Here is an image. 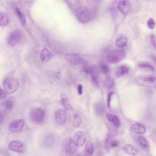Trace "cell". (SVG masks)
I'll return each mask as SVG.
<instances>
[{"mask_svg": "<svg viewBox=\"0 0 156 156\" xmlns=\"http://www.w3.org/2000/svg\"><path fill=\"white\" fill-rule=\"evenodd\" d=\"M150 41L151 44H152L154 47H156V39H155V36L153 34H151L150 37Z\"/></svg>", "mask_w": 156, "mask_h": 156, "instance_id": "35", "label": "cell"}, {"mask_svg": "<svg viewBox=\"0 0 156 156\" xmlns=\"http://www.w3.org/2000/svg\"><path fill=\"white\" fill-rule=\"evenodd\" d=\"M66 59L70 63L74 65H86L87 64L86 62L84 59L75 54L66 55Z\"/></svg>", "mask_w": 156, "mask_h": 156, "instance_id": "6", "label": "cell"}, {"mask_svg": "<svg viewBox=\"0 0 156 156\" xmlns=\"http://www.w3.org/2000/svg\"><path fill=\"white\" fill-rule=\"evenodd\" d=\"M3 87L6 93L12 94L20 87V83L17 79L12 77L7 78L3 83Z\"/></svg>", "mask_w": 156, "mask_h": 156, "instance_id": "3", "label": "cell"}, {"mask_svg": "<svg viewBox=\"0 0 156 156\" xmlns=\"http://www.w3.org/2000/svg\"><path fill=\"white\" fill-rule=\"evenodd\" d=\"M15 12H16L18 18L20 19L21 24L23 25H25V23H26V19H25V15H24V14L22 12L20 9L17 7L15 9Z\"/></svg>", "mask_w": 156, "mask_h": 156, "instance_id": "23", "label": "cell"}, {"mask_svg": "<svg viewBox=\"0 0 156 156\" xmlns=\"http://www.w3.org/2000/svg\"><path fill=\"white\" fill-rule=\"evenodd\" d=\"M24 125V120L23 119L13 120L9 125V129L12 132H19L22 130Z\"/></svg>", "mask_w": 156, "mask_h": 156, "instance_id": "9", "label": "cell"}, {"mask_svg": "<svg viewBox=\"0 0 156 156\" xmlns=\"http://www.w3.org/2000/svg\"><path fill=\"white\" fill-rule=\"evenodd\" d=\"M84 71L87 74H91L92 80L94 83L98 84V72L97 67L95 66H92L90 67H85Z\"/></svg>", "mask_w": 156, "mask_h": 156, "instance_id": "7", "label": "cell"}, {"mask_svg": "<svg viewBox=\"0 0 156 156\" xmlns=\"http://www.w3.org/2000/svg\"><path fill=\"white\" fill-rule=\"evenodd\" d=\"M127 41V38L126 35L123 34H120L116 39V45L119 48H123L126 45Z\"/></svg>", "mask_w": 156, "mask_h": 156, "instance_id": "16", "label": "cell"}, {"mask_svg": "<svg viewBox=\"0 0 156 156\" xmlns=\"http://www.w3.org/2000/svg\"><path fill=\"white\" fill-rule=\"evenodd\" d=\"M4 119V117H3V115L2 113H0V123H1L3 121Z\"/></svg>", "mask_w": 156, "mask_h": 156, "instance_id": "39", "label": "cell"}, {"mask_svg": "<svg viewBox=\"0 0 156 156\" xmlns=\"http://www.w3.org/2000/svg\"><path fill=\"white\" fill-rule=\"evenodd\" d=\"M77 91H78V94L79 95H81L83 94V86L82 84H79L78 85Z\"/></svg>", "mask_w": 156, "mask_h": 156, "instance_id": "38", "label": "cell"}, {"mask_svg": "<svg viewBox=\"0 0 156 156\" xmlns=\"http://www.w3.org/2000/svg\"><path fill=\"white\" fill-rule=\"evenodd\" d=\"M114 85V82L111 78H107L104 81V86L107 88H111Z\"/></svg>", "mask_w": 156, "mask_h": 156, "instance_id": "28", "label": "cell"}, {"mask_svg": "<svg viewBox=\"0 0 156 156\" xmlns=\"http://www.w3.org/2000/svg\"><path fill=\"white\" fill-rule=\"evenodd\" d=\"M7 97V94L2 89H0V99L4 98Z\"/></svg>", "mask_w": 156, "mask_h": 156, "instance_id": "37", "label": "cell"}, {"mask_svg": "<svg viewBox=\"0 0 156 156\" xmlns=\"http://www.w3.org/2000/svg\"><path fill=\"white\" fill-rule=\"evenodd\" d=\"M78 147L76 145L73 140L69 139L64 145V148L66 152L71 154L75 153L77 151Z\"/></svg>", "mask_w": 156, "mask_h": 156, "instance_id": "13", "label": "cell"}, {"mask_svg": "<svg viewBox=\"0 0 156 156\" xmlns=\"http://www.w3.org/2000/svg\"><path fill=\"white\" fill-rule=\"evenodd\" d=\"M45 145L49 147H51L53 146L55 143L54 137L52 136H49L46 137L44 140Z\"/></svg>", "mask_w": 156, "mask_h": 156, "instance_id": "26", "label": "cell"}, {"mask_svg": "<svg viewBox=\"0 0 156 156\" xmlns=\"http://www.w3.org/2000/svg\"><path fill=\"white\" fill-rule=\"evenodd\" d=\"M119 145V142L117 140H112L110 143V146L112 147H116Z\"/></svg>", "mask_w": 156, "mask_h": 156, "instance_id": "36", "label": "cell"}, {"mask_svg": "<svg viewBox=\"0 0 156 156\" xmlns=\"http://www.w3.org/2000/svg\"><path fill=\"white\" fill-rule=\"evenodd\" d=\"M99 69H100V72L104 74H106L109 72V68H108L107 65L103 62H101L100 63Z\"/></svg>", "mask_w": 156, "mask_h": 156, "instance_id": "27", "label": "cell"}, {"mask_svg": "<svg viewBox=\"0 0 156 156\" xmlns=\"http://www.w3.org/2000/svg\"><path fill=\"white\" fill-rule=\"evenodd\" d=\"M9 19L8 16L3 12H0V26L4 27L8 25Z\"/></svg>", "mask_w": 156, "mask_h": 156, "instance_id": "22", "label": "cell"}, {"mask_svg": "<svg viewBox=\"0 0 156 156\" xmlns=\"http://www.w3.org/2000/svg\"><path fill=\"white\" fill-rule=\"evenodd\" d=\"M114 94H115V93L114 92H111L108 94V95L107 105L108 108L109 109H110V108H111L110 105H111V99H112V97Z\"/></svg>", "mask_w": 156, "mask_h": 156, "instance_id": "32", "label": "cell"}, {"mask_svg": "<svg viewBox=\"0 0 156 156\" xmlns=\"http://www.w3.org/2000/svg\"><path fill=\"white\" fill-rule=\"evenodd\" d=\"M104 107L102 105V104L98 103L95 105V110L96 113L98 115H101L103 111Z\"/></svg>", "mask_w": 156, "mask_h": 156, "instance_id": "31", "label": "cell"}, {"mask_svg": "<svg viewBox=\"0 0 156 156\" xmlns=\"http://www.w3.org/2000/svg\"><path fill=\"white\" fill-rule=\"evenodd\" d=\"M129 70V68L126 66H121L119 67L116 72L115 76L117 78L121 77L122 76L128 73Z\"/></svg>", "mask_w": 156, "mask_h": 156, "instance_id": "19", "label": "cell"}, {"mask_svg": "<svg viewBox=\"0 0 156 156\" xmlns=\"http://www.w3.org/2000/svg\"><path fill=\"white\" fill-rule=\"evenodd\" d=\"M86 140L85 134L83 131H77L74 136L73 141L77 147H81L85 144Z\"/></svg>", "mask_w": 156, "mask_h": 156, "instance_id": "10", "label": "cell"}, {"mask_svg": "<svg viewBox=\"0 0 156 156\" xmlns=\"http://www.w3.org/2000/svg\"><path fill=\"white\" fill-rule=\"evenodd\" d=\"M86 154L85 156H91L93 152V145L90 142H87L86 145Z\"/></svg>", "mask_w": 156, "mask_h": 156, "instance_id": "25", "label": "cell"}, {"mask_svg": "<svg viewBox=\"0 0 156 156\" xmlns=\"http://www.w3.org/2000/svg\"><path fill=\"white\" fill-rule=\"evenodd\" d=\"M22 35L20 30L16 29L12 31L7 38V43L10 46H15L18 45L22 39Z\"/></svg>", "mask_w": 156, "mask_h": 156, "instance_id": "4", "label": "cell"}, {"mask_svg": "<svg viewBox=\"0 0 156 156\" xmlns=\"http://www.w3.org/2000/svg\"><path fill=\"white\" fill-rule=\"evenodd\" d=\"M75 13L78 21L81 23H87L94 18V12L92 10L87 8L80 7Z\"/></svg>", "mask_w": 156, "mask_h": 156, "instance_id": "1", "label": "cell"}, {"mask_svg": "<svg viewBox=\"0 0 156 156\" xmlns=\"http://www.w3.org/2000/svg\"><path fill=\"white\" fill-rule=\"evenodd\" d=\"M9 148L10 150L23 154L25 151V148L23 143L18 140H12L9 144Z\"/></svg>", "mask_w": 156, "mask_h": 156, "instance_id": "8", "label": "cell"}, {"mask_svg": "<svg viewBox=\"0 0 156 156\" xmlns=\"http://www.w3.org/2000/svg\"><path fill=\"white\" fill-rule=\"evenodd\" d=\"M138 66L140 68H148L151 71H154V68L151 64L147 62H141L139 64Z\"/></svg>", "mask_w": 156, "mask_h": 156, "instance_id": "30", "label": "cell"}, {"mask_svg": "<svg viewBox=\"0 0 156 156\" xmlns=\"http://www.w3.org/2000/svg\"><path fill=\"white\" fill-rule=\"evenodd\" d=\"M61 97V99H62V103L63 105L65 108L66 109L68 110H73V107L71 106L70 104H69L68 102V96L65 94H62L60 96Z\"/></svg>", "mask_w": 156, "mask_h": 156, "instance_id": "20", "label": "cell"}, {"mask_svg": "<svg viewBox=\"0 0 156 156\" xmlns=\"http://www.w3.org/2000/svg\"><path fill=\"white\" fill-rule=\"evenodd\" d=\"M147 25L149 29L152 30L155 27V21L152 19H150L149 20H148L147 22Z\"/></svg>", "mask_w": 156, "mask_h": 156, "instance_id": "34", "label": "cell"}, {"mask_svg": "<svg viewBox=\"0 0 156 156\" xmlns=\"http://www.w3.org/2000/svg\"><path fill=\"white\" fill-rule=\"evenodd\" d=\"M130 130L133 133L139 135H143L146 132V129L143 125L139 123L134 124L130 127Z\"/></svg>", "mask_w": 156, "mask_h": 156, "instance_id": "14", "label": "cell"}, {"mask_svg": "<svg viewBox=\"0 0 156 156\" xmlns=\"http://www.w3.org/2000/svg\"><path fill=\"white\" fill-rule=\"evenodd\" d=\"M106 117L108 121L112 122L116 127H119L120 125V121L117 116L112 114H107Z\"/></svg>", "mask_w": 156, "mask_h": 156, "instance_id": "18", "label": "cell"}, {"mask_svg": "<svg viewBox=\"0 0 156 156\" xmlns=\"http://www.w3.org/2000/svg\"><path fill=\"white\" fill-rule=\"evenodd\" d=\"M138 140L140 144L143 147L146 148H147L148 147V143L147 139L144 137L142 136L139 137Z\"/></svg>", "mask_w": 156, "mask_h": 156, "instance_id": "29", "label": "cell"}, {"mask_svg": "<svg viewBox=\"0 0 156 156\" xmlns=\"http://www.w3.org/2000/svg\"><path fill=\"white\" fill-rule=\"evenodd\" d=\"M5 108H7V109L9 110H10L12 108H13V103L11 100H7V101L5 102Z\"/></svg>", "mask_w": 156, "mask_h": 156, "instance_id": "33", "label": "cell"}, {"mask_svg": "<svg viewBox=\"0 0 156 156\" xmlns=\"http://www.w3.org/2000/svg\"><path fill=\"white\" fill-rule=\"evenodd\" d=\"M82 121L83 119L81 117L76 113L73 114L70 118V123L74 127L79 126L82 124Z\"/></svg>", "mask_w": 156, "mask_h": 156, "instance_id": "17", "label": "cell"}, {"mask_svg": "<svg viewBox=\"0 0 156 156\" xmlns=\"http://www.w3.org/2000/svg\"><path fill=\"white\" fill-rule=\"evenodd\" d=\"M32 120L36 123H41L43 121L45 118V113L42 109L35 108L32 111L31 114Z\"/></svg>", "mask_w": 156, "mask_h": 156, "instance_id": "5", "label": "cell"}, {"mask_svg": "<svg viewBox=\"0 0 156 156\" xmlns=\"http://www.w3.org/2000/svg\"><path fill=\"white\" fill-rule=\"evenodd\" d=\"M123 149L126 153L130 156H135L138 154L139 151L136 148L130 144L124 146Z\"/></svg>", "mask_w": 156, "mask_h": 156, "instance_id": "15", "label": "cell"}, {"mask_svg": "<svg viewBox=\"0 0 156 156\" xmlns=\"http://www.w3.org/2000/svg\"><path fill=\"white\" fill-rule=\"evenodd\" d=\"M141 80L143 82H146L148 83L152 84L156 81L155 76L151 75H145L141 77Z\"/></svg>", "mask_w": 156, "mask_h": 156, "instance_id": "24", "label": "cell"}, {"mask_svg": "<svg viewBox=\"0 0 156 156\" xmlns=\"http://www.w3.org/2000/svg\"><path fill=\"white\" fill-rule=\"evenodd\" d=\"M51 52L46 48L42 50L41 54V58L44 62H47L51 59Z\"/></svg>", "mask_w": 156, "mask_h": 156, "instance_id": "21", "label": "cell"}, {"mask_svg": "<svg viewBox=\"0 0 156 156\" xmlns=\"http://www.w3.org/2000/svg\"><path fill=\"white\" fill-rule=\"evenodd\" d=\"M118 9L124 15H127L131 9L130 3L126 1H121L118 2Z\"/></svg>", "mask_w": 156, "mask_h": 156, "instance_id": "11", "label": "cell"}, {"mask_svg": "<svg viewBox=\"0 0 156 156\" xmlns=\"http://www.w3.org/2000/svg\"><path fill=\"white\" fill-rule=\"evenodd\" d=\"M125 56L126 52L124 50H115L107 55L106 61L108 63H117L123 60Z\"/></svg>", "mask_w": 156, "mask_h": 156, "instance_id": "2", "label": "cell"}, {"mask_svg": "<svg viewBox=\"0 0 156 156\" xmlns=\"http://www.w3.org/2000/svg\"><path fill=\"white\" fill-rule=\"evenodd\" d=\"M66 114L63 110H59L55 113V119L57 124L62 125L66 120Z\"/></svg>", "mask_w": 156, "mask_h": 156, "instance_id": "12", "label": "cell"}]
</instances>
